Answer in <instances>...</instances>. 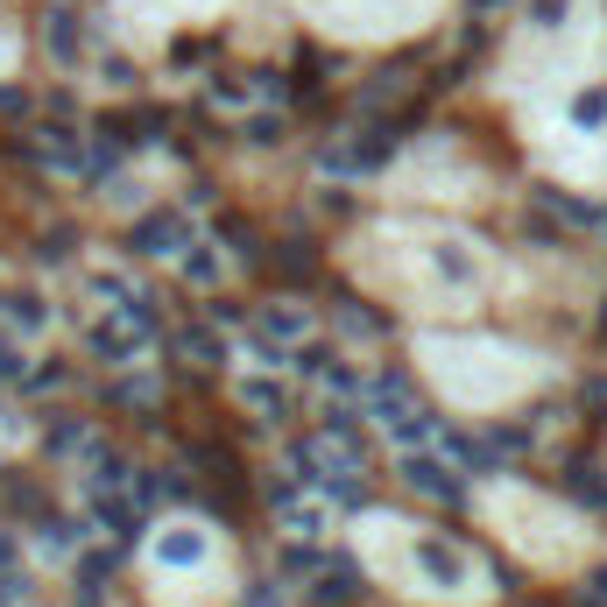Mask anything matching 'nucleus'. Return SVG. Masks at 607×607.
Wrapping results in <instances>:
<instances>
[{"mask_svg": "<svg viewBox=\"0 0 607 607\" xmlns=\"http://www.w3.org/2000/svg\"><path fill=\"white\" fill-rule=\"evenodd\" d=\"M586 600H600V607H607V566L594 572V586H586Z\"/></svg>", "mask_w": 607, "mask_h": 607, "instance_id": "1", "label": "nucleus"}]
</instances>
